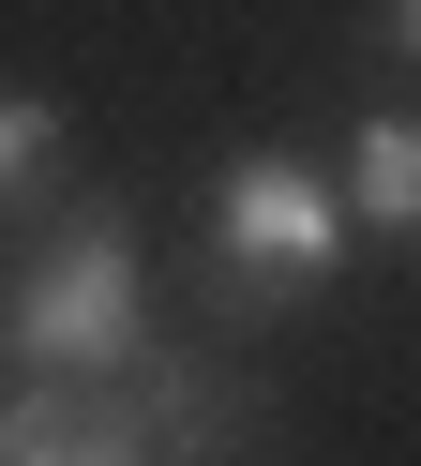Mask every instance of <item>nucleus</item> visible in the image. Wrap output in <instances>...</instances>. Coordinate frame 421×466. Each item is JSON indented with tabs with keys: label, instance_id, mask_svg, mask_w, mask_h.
<instances>
[{
	"label": "nucleus",
	"instance_id": "nucleus-5",
	"mask_svg": "<svg viewBox=\"0 0 421 466\" xmlns=\"http://www.w3.org/2000/svg\"><path fill=\"white\" fill-rule=\"evenodd\" d=\"M46 181H60V106L46 91H0V211H30Z\"/></svg>",
	"mask_w": 421,
	"mask_h": 466
},
{
	"label": "nucleus",
	"instance_id": "nucleus-3",
	"mask_svg": "<svg viewBox=\"0 0 421 466\" xmlns=\"http://www.w3.org/2000/svg\"><path fill=\"white\" fill-rule=\"evenodd\" d=\"M210 256H226V301H301V286H331V256H346V196L301 151H241L226 196H210Z\"/></svg>",
	"mask_w": 421,
	"mask_h": 466
},
{
	"label": "nucleus",
	"instance_id": "nucleus-4",
	"mask_svg": "<svg viewBox=\"0 0 421 466\" xmlns=\"http://www.w3.org/2000/svg\"><path fill=\"white\" fill-rule=\"evenodd\" d=\"M346 226L421 241V121H361L346 136Z\"/></svg>",
	"mask_w": 421,
	"mask_h": 466
},
{
	"label": "nucleus",
	"instance_id": "nucleus-2",
	"mask_svg": "<svg viewBox=\"0 0 421 466\" xmlns=\"http://www.w3.org/2000/svg\"><path fill=\"white\" fill-rule=\"evenodd\" d=\"M136 346H150L136 226H120V211H76V226L15 271V301H0V361H15V376H120Z\"/></svg>",
	"mask_w": 421,
	"mask_h": 466
},
{
	"label": "nucleus",
	"instance_id": "nucleus-6",
	"mask_svg": "<svg viewBox=\"0 0 421 466\" xmlns=\"http://www.w3.org/2000/svg\"><path fill=\"white\" fill-rule=\"evenodd\" d=\"M391 46H406V61H421V0H391Z\"/></svg>",
	"mask_w": 421,
	"mask_h": 466
},
{
	"label": "nucleus",
	"instance_id": "nucleus-1",
	"mask_svg": "<svg viewBox=\"0 0 421 466\" xmlns=\"http://www.w3.org/2000/svg\"><path fill=\"white\" fill-rule=\"evenodd\" d=\"M0 466H210L196 361H120V376H15L0 391Z\"/></svg>",
	"mask_w": 421,
	"mask_h": 466
}]
</instances>
